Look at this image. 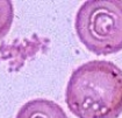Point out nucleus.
<instances>
[{"label": "nucleus", "instance_id": "obj_1", "mask_svg": "<svg viewBox=\"0 0 122 118\" xmlns=\"http://www.w3.org/2000/svg\"><path fill=\"white\" fill-rule=\"evenodd\" d=\"M65 103L78 118H117L122 113V69L103 60L83 63L69 78Z\"/></svg>", "mask_w": 122, "mask_h": 118}, {"label": "nucleus", "instance_id": "obj_2", "mask_svg": "<svg viewBox=\"0 0 122 118\" xmlns=\"http://www.w3.org/2000/svg\"><path fill=\"white\" fill-rule=\"evenodd\" d=\"M79 41L95 55L122 50V0H87L75 19Z\"/></svg>", "mask_w": 122, "mask_h": 118}, {"label": "nucleus", "instance_id": "obj_3", "mask_svg": "<svg viewBox=\"0 0 122 118\" xmlns=\"http://www.w3.org/2000/svg\"><path fill=\"white\" fill-rule=\"evenodd\" d=\"M15 118H67V116L56 102L35 98L25 103L19 109Z\"/></svg>", "mask_w": 122, "mask_h": 118}, {"label": "nucleus", "instance_id": "obj_4", "mask_svg": "<svg viewBox=\"0 0 122 118\" xmlns=\"http://www.w3.org/2000/svg\"><path fill=\"white\" fill-rule=\"evenodd\" d=\"M14 19V8L10 0H0V40L10 32Z\"/></svg>", "mask_w": 122, "mask_h": 118}]
</instances>
